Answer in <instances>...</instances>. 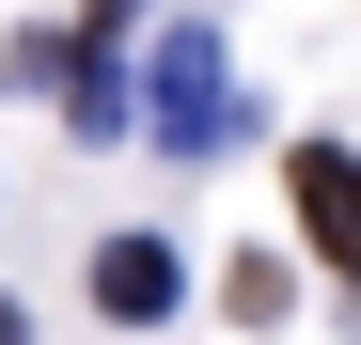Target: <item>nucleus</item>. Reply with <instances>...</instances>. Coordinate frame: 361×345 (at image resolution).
Returning <instances> with one entry per match:
<instances>
[{
	"mask_svg": "<svg viewBox=\"0 0 361 345\" xmlns=\"http://www.w3.org/2000/svg\"><path fill=\"white\" fill-rule=\"evenodd\" d=\"M0 345H16V299H0Z\"/></svg>",
	"mask_w": 361,
	"mask_h": 345,
	"instance_id": "5",
	"label": "nucleus"
},
{
	"mask_svg": "<svg viewBox=\"0 0 361 345\" xmlns=\"http://www.w3.org/2000/svg\"><path fill=\"white\" fill-rule=\"evenodd\" d=\"M283 189H298V236L361 282V157H345V142H298V157H283Z\"/></svg>",
	"mask_w": 361,
	"mask_h": 345,
	"instance_id": "2",
	"label": "nucleus"
},
{
	"mask_svg": "<svg viewBox=\"0 0 361 345\" xmlns=\"http://www.w3.org/2000/svg\"><path fill=\"white\" fill-rule=\"evenodd\" d=\"M173 299H189V267H173V236H110V251H94V314H110V330H157Z\"/></svg>",
	"mask_w": 361,
	"mask_h": 345,
	"instance_id": "3",
	"label": "nucleus"
},
{
	"mask_svg": "<svg viewBox=\"0 0 361 345\" xmlns=\"http://www.w3.org/2000/svg\"><path fill=\"white\" fill-rule=\"evenodd\" d=\"M252 110H235V63H220V32L189 16V32H157V63H142V142H173V157H220Z\"/></svg>",
	"mask_w": 361,
	"mask_h": 345,
	"instance_id": "1",
	"label": "nucleus"
},
{
	"mask_svg": "<svg viewBox=\"0 0 361 345\" xmlns=\"http://www.w3.org/2000/svg\"><path fill=\"white\" fill-rule=\"evenodd\" d=\"M283 299H298V282H283V251H235V267H220V314H235V330H267Z\"/></svg>",
	"mask_w": 361,
	"mask_h": 345,
	"instance_id": "4",
	"label": "nucleus"
}]
</instances>
